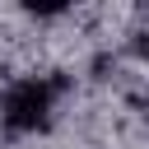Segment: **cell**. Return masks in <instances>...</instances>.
Masks as SVG:
<instances>
[{
	"label": "cell",
	"mask_w": 149,
	"mask_h": 149,
	"mask_svg": "<svg viewBox=\"0 0 149 149\" xmlns=\"http://www.w3.org/2000/svg\"><path fill=\"white\" fill-rule=\"evenodd\" d=\"M56 112V84L47 74H23L0 93V126L9 135H37L51 126Z\"/></svg>",
	"instance_id": "1"
}]
</instances>
